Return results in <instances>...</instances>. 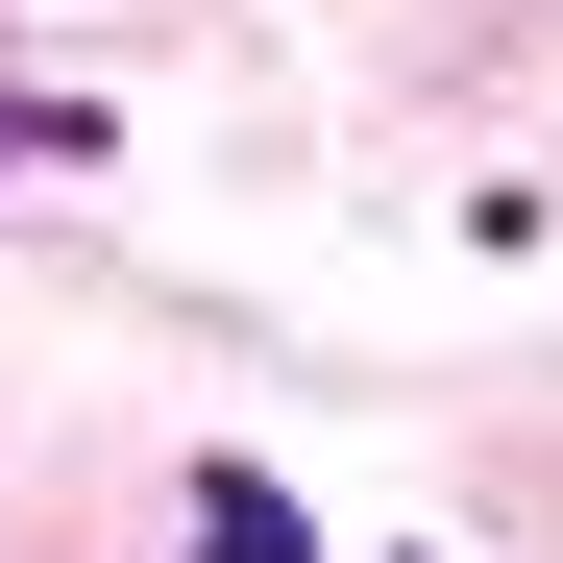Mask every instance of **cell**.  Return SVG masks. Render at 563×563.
<instances>
[{"label": "cell", "mask_w": 563, "mask_h": 563, "mask_svg": "<svg viewBox=\"0 0 563 563\" xmlns=\"http://www.w3.org/2000/svg\"><path fill=\"white\" fill-rule=\"evenodd\" d=\"M197 563H319V539H295V490H269V465H197Z\"/></svg>", "instance_id": "1"}, {"label": "cell", "mask_w": 563, "mask_h": 563, "mask_svg": "<svg viewBox=\"0 0 563 563\" xmlns=\"http://www.w3.org/2000/svg\"><path fill=\"white\" fill-rule=\"evenodd\" d=\"M0 147H99V123H74V99H25V123H0Z\"/></svg>", "instance_id": "2"}]
</instances>
